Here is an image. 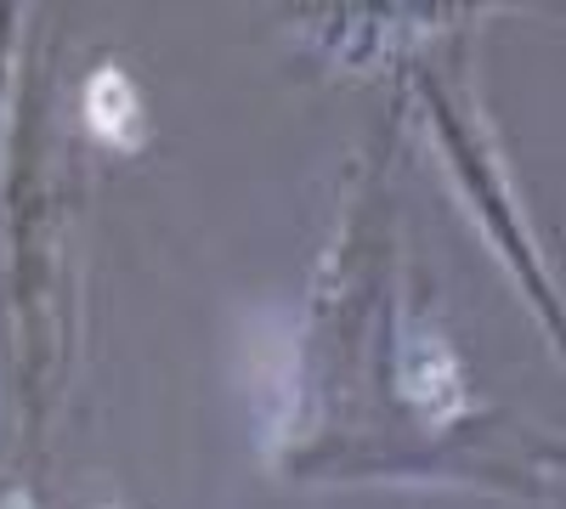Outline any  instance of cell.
Segmentation results:
<instances>
[{
	"label": "cell",
	"instance_id": "obj_1",
	"mask_svg": "<svg viewBox=\"0 0 566 509\" xmlns=\"http://www.w3.org/2000/svg\"><path fill=\"white\" fill-rule=\"evenodd\" d=\"M402 391H408L413 407L431 413V420H453L459 402H464V396H459L464 380H459L453 351L437 346V340H413L408 357H402Z\"/></svg>",
	"mask_w": 566,
	"mask_h": 509
},
{
	"label": "cell",
	"instance_id": "obj_2",
	"mask_svg": "<svg viewBox=\"0 0 566 509\" xmlns=\"http://www.w3.org/2000/svg\"><path fill=\"white\" fill-rule=\"evenodd\" d=\"M85 119L103 142L136 148L142 142V103H136V85L119 68H97L85 85Z\"/></svg>",
	"mask_w": 566,
	"mask_h": 509
}]
</instances>
